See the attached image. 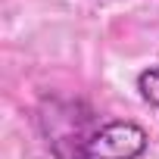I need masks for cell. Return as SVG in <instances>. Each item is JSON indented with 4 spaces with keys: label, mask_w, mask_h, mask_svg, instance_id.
Masks as SVG:
<instances>
[{
    "label": "cell",
    "mask_w": 159,
    "mask_h": 159,
    "mask_svg": "<svg viewBox=\"0 0 159 159\" xmlns=\"http://www.w3.org/2000/svg\"><path fill=\"white\" fill-rule=\"evenodd\" d=\"M38 125L53 159H140L147 131L137 122H97L94 109L78 100H47L38 109Z\"/></svg>",
    "instance_id": "1"
},
{
    "label": "cell",
    "mask_w": 159,
    "mask_h": 159,
    "mask_svg": "<svg viewBox=\"0 0 159 159\" xmlns=\"http://www.w3.org/2000/svg\"><path fill=\"white\" fill-rule=\"evenodd\" d=\"M137 91H140V97H143L150 106L159 109V66L143 69V72L137 75Z\"/></svg>",
    "instance_id": "2"
}]
</instances>
